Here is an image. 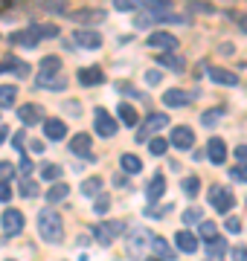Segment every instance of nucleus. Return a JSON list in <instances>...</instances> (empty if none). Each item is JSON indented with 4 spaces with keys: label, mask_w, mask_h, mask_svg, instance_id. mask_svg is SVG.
<instances>
[{
    "label": "nucleus",
    "mask_w": 247,
    "mask_h": 261,
    "mask_svg": "<svg viewBox=\"0 0 247 261\" xmlns=\"http://www.w3.org/2000/svg\"><path fill=\"white\" fill-rule=\"evenodd\" d=\"M38 232L44 241L50 244H58L61 241V235H64V221H61V215L56 209H41L38 215Z\"/></svg>",
    "instance_id": "obj_1"
},
{
    "label": "nucleus",
    "mask_w": 247,
    "mask_h": 261,
    "mask_svg": "<svg viewBox=\"0 0 247 261\" xmlns=\"http://www.w3.org/2000/svg\"><path fill=\"white\" fill-rule=\"evenodd\" d=\"M209 203L215 206L221 215H227V212H233V206H236V197L230 195L224 186H212V189H209Z\"/></svg>",
    "instance_id": "obj_2"
},
{
    "label": "nucleus",
    "mask_w": 247,
    "mask_h": 261,
    "mask_svg": "<svg viewBox=\"0 0 247 261\" xmlns=\"http://www.w3.org/2000/svg\"><path fill=\"white\" fill-rule=\"evenodd\" d=\"M93 122H96V134H99V137H114L116 134V122L105 108H96L93 111Z\"/></svg>",
    "instance_id": "obj_3"
},
{
    "label": "nucleus",
    "mask_w": 247,
    "mask_h": 261,
    "mask_svg": "<svg viewBox=\"0 0 247 261\" xmlns=\"http://www.w3.org/2000/svg\"><path fill=\"white\" fill-rule=\"evenodd\" d=\"M122 229H125L122 221H116V224H96V226H93V238H96L99 244H105V247H108V244L114 241L116 235L122 232Z\"/></svg>",
    "instance_id": "obj_4"
},
{
    "label": "nucleus",
    "mask_w": 247,
    "mask_h": 261,
    "mask_svg": "<svg viewBox=\"0 0 247 261\" xmlns=\"http://www.w3.org/2000/svg\"><path fill=\"white\" fill-rule=\"evenodd\" d=\"M169 125V116L166 113H152L149 119H145V125L140 130H137V140H149V134H157L160 128H166Z\"/></svg>",
    "instance_id": "obj_5"
},
{
    "label": "nucleus",
    "mask_w": 247,
    "mask_h": 261,
    "mask_svg": "<svg viewBox=\"0 0 247 261\" xmlns=\"http://www.w3.org/2000/svg\"><path fill=\"white\" fill-rule=\"evenodd\" d=\"M149 47L175 53V49H178V35H171V32H152V35H149Z\"/></svg>",
    "instance_id": "obj_6"
},
{
    "label": "nucleus",
    "mask_w": 247,
    "mask_h": 261,
    "mask_svg": "<svg viewBox=\"0 0 247 261\" xmlns=\"http://www.w3.org/2000/svg\"><path fill=\"white\" fill-rule=\"evenodd\" d=\"M41 38H44V27H29L23 32H15L12 35V44H20V47H35Z\"/></svg>",
    "instance_id": "obj_7"
},
{
    "label": "nucleus",
    "mask_w": 247,
    "mask_h": 261,
    "mask_svg": "<svg viewBox=\"0 0 247 261\" xmlns=\"http://www.w3.org/2000/svg\"><path fill=\"white\" fill-rule=\"evenodd\" d=\"M171 145L181 151H189L192 145H195V134H192V128H186V125H178V128L171 130Z\"/></svg>",
    "instance_id": "obj_8"
},
{
    "label": "nucleus",
    "mask_w": 247,
    "mask_h": 261,
    "mask_svg": "<svg viewBox=\"0 0 247 261\" xmlns=\"http://www.w3.org/2000/svg\"><path fill=\"white\" fill-rule=\"evenodd\" d=\"M20 229H23V215H20L18 209H6V212H3V232H6V238L18 235Z\"/></svg>",
    "instance_id": "obj_9"
},
{
    "label": "nucleus",
    "mask_w": 247,
    "mask_h": 261,
    "mask_svg": "<svg viewBox=\"0 0 247 261\" xmlns=\"http://www.w3.org/2000/svg\"><path fill=\"white\" fill-rule=\"evenodd\" d=\"M90 148H93V142H90V137H87V134H76V137L70 140V151H73L76 157H87V160H93Z\"/></svg>",
    "instance_id": "obj_10"
},
{
    "label": "nucleus",
    "mask_w": 247,
    "mask_h": 261,
    "mask_svg": "<svg viewBox=\"0 0 247 261\" xmlns=\"http://www.w3.org/2000/svg\"><path fill=\"white\" fill-rule=\"evenodd\" d=\"M207 157L215 163V166H221L224 160H227V145H224V140H218V137H212V140L207 142Z\"/></svg>",
    "instance_id": "obj_11"
},
{
    "label": "nucleus",
    "mask_w": 247,
    "mask_h": 261,
    "mask_svg": "<svg viewBox=\"0 0 247 261\" xmlns=\"http://www.w3.org/2000/svg\"><path fill=\"white\" fill-rule=\"evenodd\" d=\"M152 238H154V235H149L145 229H134L131 238H128V250H131L134 255H140V252L145 250V244L152 247Z\"/></svg>",
    "instance_id": "obj_12"
},
{
    "label": "nucleus",
    "mask_w": 247,
    "mask_h": 261,
    "mask_svg": "<svg viewBox=\"0 0 247 261\" xmlns=\"http://www.w3.org/2000/svg\"><path fill=\"white\" fill-rule=\"evenodd\" d=\"M207 73L215 84H227V87H236L238 84L236 73H230V70H224V67H207Z\"/></svg>",
    "instance_id": "obj_13"
},
{
    "label": "nucleus",
    "mask_w": 247,
    "mask_h": 261,
    "mask_svg": "<svg viewBox=\"0 0 247 261\" xmlns=\"http://www.w3.org/2000/svg\"><path fill=\"white\" fill-rule=\"evenodd\" d=\"M70 18L76 20V23H102L108 15H105L102 9H79V12H73Z\"/></svg>",
    "instance_id": "obj_14"
},
{
    "label": "nucleus",
    "mask_w": 247,
    "mask_h": 261,
    "mask_svg": "<svg viewBox=\"0 0 247 261\" xmlns=\"http://www.w3.org/2000/svg\"><path fill=\"white\" fill-rule=\"evenodd\" d=\"M41 116H44V111H41L38 105H23V108H18V119L23 125H35V122H41Z\"/></svg>",
    "instance_id": "obj_15"
},
{
    "label": "nucleus",
    "mask_w": 247,
    "mask_h": 261,
    "mask_svg": "<svg viewBox=\"0 0 247 261\" xmlns=\"http://www.w3.org/2000/svg\"><path fill=\"white\" fill-rule=\"evenodd\" d=\"M79 82L85 87H96V84H102V70L99 67H82L79 70Z\"/></svg>",
    "instance_id": "obj_16"
},
{
    "label": "nucleus",
    "mask_w": 247,
    "mask_h": 261,
    "mask_svg": "<svg viewBox=\"0 0 247 261\" xmlns=\"http://www.w3.org/2000/svg\"><path fill=\"white\" fill-rule=\"evenodd\" d=\"M175 244H178V250H181V252H195V250H198V238H195L192 232H186V229H183V232L178 229Z\"/></svg>",
    "instance_id": "obj_17"
},
{
    "label": "nucleus",
    "mask_w": 247,
    "mask_h": 261,
    "mask_svg": "<svg viewBox=\"0 0 247 261\" xmlns=\"http://www.w3.org/2000/svg\"><path fill=\"white\" fill-rule=\"evenodd\" d=\"M61 70V58L58 56H47L41 61V70H38V79H53V75Z\"/></svg>",
    "instance_id": "obj_18"
},
{
    "label": "nucleus",
    "mask_w": 247,
    "mask_h": 261,
    "mask_svg": "<svg viewBox=\"0 0 247 261\" xmlns=\"http://www.w3.org/2000/svg\"><path fill=\"white\" fill-rule=\"evenodd\" d=\"M76 44H82V47H102V38H99V32H90V29H79L76 32Z\"/></svg>",
    "instance_id": "obj_19"
},
{
    "label": "nucleus",
    "mask_w": 247,
    "mask_h": 261,
    "mask_svg": "<svg viewBox=\"0 0 247 261\" xmlns=\"http://www.w3.org/2000/svg\"><path fill=\"white\" fill-rule=\"evenodd\" d=\"M44 134H47L50 140H64L67 125L61 119H47V122H44Z\"/></svg>",
    "instance_id": "obj_20"
},
{
    "label": "nucleus",
    "mask_w": 247,
    "mask_h": 261,
    "mask_svg": "<svg viewBox=\"0 0 247 261\" xmlns=\"http://www.w3.org/2000/svg\"><path fill=\"white\" fill-rule=\"evenodd\" d=\"M163 102L169 105V108H183V105H189V93L186 90H166Z\"/></svg>",
    "instance_id": "obj_21"
},
{
    "label": "nucleus",
    "mask_w": 247,
    "mask_h": 261,
    "mask_svg": "<svg viewBox=\"0 0 247 261\" xmlns=\"http://www.w3.org/2000/svg\"><path fill=\"white\" fill-rule=\"evenodd\" d=\"M18 102V87L15 84H0V108H12Z\"/></svg>",
    "instance_id": "obj_22"
},
{
    "label": "nucleus",
    "mask_w": 247,
    "mask_h": 261,
    "mask_svg": "<svg viewBox=\"0 0 247 261\" xmlns=\"http://www.w3.org/2000/svg\"><path fill=\"white\" fill-rule=\"evenodd\" d=\"M119 166H122L125 174H140V171H143V160H140V157H134V154H122Z\"/></svg>",
    "instance_id": "obj_23"
},
{
    "label": "nucleus",
    "mask_w": 247,
    "mask_h": 261,
    "mask_svg": "<svg viewBox=\"0 0 247 261\" xmlns=\"http://www.w3.org/2000/svg\"><path fill=\"white\" fill-rule=\"evenodd\" d=\"M116 113H119V119H122L125 125H131V128L137 125V122H140V113L134 111V108H131L128 102H119V108H116Z\"/></svg>",
    "instance_id": "obj_24"
},
{
    "label": "nucleus",
    "mask_w": 247,
    "mask_h": 261,
    "mask_svg": "<svg viewBox=\"0 0 247 261\" xmlns=\"http://www.w3.org/2000/svg\"><path fill=\"white\" fill-rule=\"evenodd\" d=\"M152 250H154V255H160V258H166V261L175 258V250H171L169 244L163 241L160 235H154V238H152Z\"/></svg>",
    "instance_id": "obj_25"
},
{
    "label": "nucleus",
    "mask_w": 247,
    "mask_h": 261,
    "mask_svg": "<svg viewBox=\"0 0 247 261\" xmlns=\"http://www.w3.org/2000/svg\"><path fill=\"white\" fill-rule=\"evenodd\" d=\"M163 192H166V177L163 174H157V177H152V183H149V200H160Z\"/></svg>",
    "instance_id": "obj_26"
},
{
    "label": "nucleus",
    "mask_w": 247,
    "mask_h": 261,
    "mask_svg": "<svg viewBox=\"0 0 247 261\" xmlns=\"http://www.w3.org/2000/svg\"><path fill=\"white\" fill-rule=\"evenodd\" d=\"M143 6L152 12V18H157V15H166L171 9V0H143Z\"/></svg>",
    "instance_id": "obj_27"
},
{
    "label": "nucleus",
    "mask_w": 247,
    "mask_h": 261,
    "mask_svg": "<svg viewBox=\"0 0 247 261\" xmlns=\"http://www.w3.org/2000/svg\"><path fill=\"white\" fill-rule=\"evenodd\" d=\"M67 195H70L67 183H56V186H50V192L44 197H47V203H58V200H64Z\"/></svg>",
    "instance_id": "obj_28"
},
{
    "label": "nucleus",
    "mask_w": 247,
    "mask_h": 261,
    "mask_svg": "<svg viewBox=\"0 0 247 261\" xmlns=\"http://www.w3.org/2000/svg\"><path fill=\"white\" fill-rule=\"evenodd\" d=\"M82 192H85V197H96V195H102V180L99 177H90L82 183Z\"/></svg>",
    "instance_id": "obj_29"
},
{
    "label": "nucleus",
    "mask_w": 247,
    "mask_h": 261,
    "mask_svg": "<svg viewBox=\"0 0 247 261\" xmlns=\"http://www.w3.org/2000/svg\"><path fill=\"white\" fill-rule=\"evenodd\" d=\"M207 250H209V255H224V252H227V241L215 235V238H209L207 241Z\"/></svg>",
    "instance_id": "obj_30"
},
{
    "label": "nucleus",
    "mask_w": 247,
    "mask_h": 261,
    "mask_svg": "<svg viewBox=\"0 0 247 261\" xmlns=\"http://www.w3.org/2000/svg\"><path fill=\"white\" fill-rule=\"evenodd\" d=\"M20 195H23V197H35V195H38V192H41V189H38V183H35V180H29V177H23V180H20Z\"/></svg>",
    "instance_id": "obj_31"
},
{
    "label": "nucleus",
    "mask_w": 247,
    "mask_h": 261,
    "mask_svg": "<svg viewBox=\"0 0 247 261\" xmlns=\"http://www.w3.org/2000/svg\"><path fill=\"white\" fill-rule=\"evenodd\" d=\"M221 116H224V111H221V108H215V111H204V113H201V125L212 128V125L221 119Z\"/></svg>",
    "instance_id": "obj_32"
},
{
    "label": "nucleus",
    "mask_w": 247,
    "mask_h": 261,
    "mask_svg": "<svg viewBox=\"0 0 247 261\" xmlns=\"http://www.w3.org/2000/svg\"><path fill=\"white\" fill-rule=\"evenodd\" d=\"M157 61H160V64H166V67H171V70H178V73H181L183 70V58L181 56H157Z\"/></svg>",
    "instance_id": "obj_33"
},
{
    "label": "nucleus",
    "mask_w": 247,
    "mask_h": 261,
    "mask_svg": "<svg viewBox=\"0 0 247 261\" xmlns=\"http://www.w3.org/2000/svg\"><path fill=\"white\" fill-rule=\"evenodd\" d=\"M41 177H44V180H58V177H61V166H56V163L41 166Z\"/></svg>",
    "instance_id": "obj_34"
},
{
    "label": "nucleus",
    "mask_w": 247,
    "mask_h": 261,
    "mask_svg": "<svg viewBox=\"0 0 247 261\" xmlns=\"http://www.w3.org/2000/svg\"><path fill=\"white\" fill-rule=\"evenodd\" d=\"M166 148H169V142L160 140V137H154V140L149 142V151H152L154 157H163V154H166Z\"/></svg>",
    "instance_id": "obj_35"
},
{
    "label": "nucleus",
    "mask_w": 247,
    "mask_h": 261,
    "mask_svg": "<svg viewBox=\"0 0 247 261\" xmlns=\"http://www.w3.org/2000/svg\"><path fill=\"white\" fill-rule=\"evenodd\" d=\"M230 177L238 180V183H247V163H238V166L230 168Z\"/></svg>",
    "instance_id": "obj_36"
},
{
    "label": "nucleus",
    "mask_w": 247,
    "mask_h": 261,
    "mask_svg": "<svg viewBox=\"0 0 247 261\" xmlns=\"http://www.w3.org/2000/svg\"><path fill=\"white\" fill-rule=\"evenodd\" d=\"M108 209H111V195H99V197H96V203H93V212L96 215H105Z\"/></svg>",
    "instance_id": "obj_37"
},
{
    "label": "nucleus",
    "mask_w": 247,
    "mask_h": 261,
    "mask_svg": "<svg viewBox=\"0 0 247 261\" xmlns=\"http://www.w3.org/2000/svg\"><path fill=\"white\" fill-rule=\"evenodd\" d=\"M143 0H114V9L116 12H131V9H137Z\"/></svg>",
    "instance_id": "obj_38"
},
{
    "label": "nucleus",
    "mask_w": 247,
    "mask_h": 261,
    "mask_svg": "<svg viewBox=\"0 0 247 261\" xmlns=\"http://www.w3.org/2000/svg\"><path fill=\"white\" fill-rule=\"evenodd\" d=\"M183 221H186V224H201V221H204V212L192 206V209H186V212H183Z\"/></svg>",
    "instance_id": "obj_39"
},
{
    "label": "nucleus",
    "mask_w": 247,
    "mask_h": 261,
    "mask_svg": "<svg viewBox=\"0 0 247 261\" xmlns=\"http://www.w3.org/2000/svg\"><path fill=\"white\" fill-rule=\"evenodd\" d=\"M38 87H47V90H61V87H64V82H58L56 75H53V79H38Z\"/></svg>",
    "instance_id": "obj_40"
},
{
    "label": "nucleus",
    "mask_w": 247,
    "mask_h": 261,
    "mask_svg": "<svg viewBox=\"0 0 247 261\" xmlns=\"http://www.w3.org/2000/svg\"><path fill=\"white\" fill-rule=\"evenodd\" d=\"M183 192H186L189 197L198 195V177H186V180H183Z\"/></svg>",
    "instance_id": "obj_41"
},
{
    "label": "nucleus",
    "mask_w": 247,
    "mask_h": 261,
    "mask_svg": "<svg viewBox=\"0 0 247 261\" xmlns=\"http://www.w3.org/2000/svg\"><path fill=\"white\" fill-rule=\"evenodd\" d=\"M12 177H15V168H12V163L0 160V180H12Z\"/></svg>",
    "instance_id": "obj_42"
},
{
    "label": "nucleus",
    "mask_w": 247,
    "mask_h": 261,
    "mask_svg": "<svg viewBox=\"0 0 247 261\" xmlns=\"http://www.w3.org/2000/svg\"><path fill=\"white\" fill-rule=\"evenodd\" d=\"M201 238H204V241L215 238V226L209 224V221H201Z\"/></svg>",
    "instance_id": "obj_43"
},
{
    "label": "nucleus",
    "mask_w": 247,
    "mask_h": 261,
    "mask_svg": "<svg viewBox=\"0 0 247 261\" xmlns=\"http://www.w3.org/2000/svg\"><path fill=\"white\" fill-rule=\"evenodd\" d=\"M9 197H12L9 180H0V203H9Z\"/></svg>",
    "instance_id": "obj_44"
},
{
    "label": "nucleus",
    "mask_w": 247,
    "mask_h": 261,
    "mask_svg": "<svg viewBox=\"0 0 247 261\" xmlns=\"http://www.w3.org/2000/svg\"><path fill=\"white\" fill-rule=\"evenodd\" d=\"M20 174H23V177L32 174V163H29V157L23 154V148H20Z\"/></svg>",
    "instance_id": "obj_45"
},
{
    "label": "nucleus",
    "mask_w": 247,
    "mask_h": 261,
    "mask_svg": "<svg viewBox=\"0 0 247 261\" xmlns=\"http://www.w3.org/2000/svg\"><path fill=\"white\" fill-rule=\"evenodd\" d=\"M160 82H163L160 70H149V73H145V84H152V87H154V84H160Z\"/></svg>",
    "instance_id": "obj_46"
},
{
    "label": "nucleus",
    "mask_w": 247,
    "mask_h": 261,
    "mask_svg": "<svg viewBox=\"0 0 247 261\" xmlns=\"http://www.w3.org/2000/svg\"><path fill=\"white\" fill-rule=\"evenodd\" d=\"M233 261H247V247H233Z\"/></svg>",
    "instance_id": "obj_47"
},
{
    "label": "nucleus",
    "mask_w": 247,
    "mask_h": 261,
    "mask_svg": "<svg viewBox=\"0 0 247 261\" xmlns=\"http://www.w3.org/2000/svg\"><path fill=\"white\" fill-rule=\"evenodd\" d=\"M227 232L238 235V232H241V221H236V218H230V221H227Z\"/></svg>",
    "instance_id": "obj_48"
},
{
    "label": "nucleus",
    "mask_w": 247,
    "mask_h": 261,
    "mask_svg": "<svg viewBox=\"0 0 247 261\" xmlns=\"http://www.w3.org/2000/svg\"><path fill=\"white\" fill-rule=\"evenodd\" d=\"M236 160L238 163H247V145H238L236 148Z\"/></svg>",
    "instance_id": "obj_49"
},
{
    "label": "nucleus",
    "mask_w": 247,
    "mask_h": 261,
    "mask_svg": "<svg viewBox=\"0 0 247 261\" xmlns=\"http://www.w3.org/2000/svg\"><path fill=\"white\" fill-rule=\"evenodd\" d=\"M23 140H27V137H23V134H15V137H12V145H15V148L20 151V145H23Z\"/></svg>",
    "instance_id": "obj_50"
},
{
    "label": "nucleus",
    "mask_w": 247,
    "mask_h": 261,
    "mask_svg": "<svg viewBox=\"0 0 247 261\" xmlns=\"http://www.w3.org/2000/svg\"><path fill=\"white\" fill-rule=\"evenodd\" d=\"M29 148L35 151V154H41V151H44V142H41V140H32V142H29Z\"/></svg>",
    "instance_id": "obj_51"
},
{
    "label": "nucleus",
    "mask_w": 247,
    "mask_h": 261,
    "mask_svg": "<svg viewBox=\"0 0 247 261\" xmlns=\"http://www.w3.org/2000/svg\"><path fill=\"white\" fill-rule=\"evenodd\" d=\"M6 140V125H0V142Z\"/></svg>",
    "instance_id": "obj_52"
},
{
    "label": "nucleus",
    "mask_w": 247,
    "mask_h": 261,
    "mask_svg": "<svg viewBox=\"0 0 247 261\" xmlns=\"http://www.w3.org/2000/svg\"><path fill=\"white\" fill-rule=\"evenodd\" d=\"M238 23H241V29H244V32H247V18H241V20H238Z\"/></svg>",
    "instance_id": "obj_53"
},
{
    "label": "nucleus",
    "mask_w": 247,
    "mask_h": 261,
    "mask_svg": "<svg viewBox=\"0 0 247 261\" xmlns=\"http://www.w3.org/2000/svg\"><path fill=\"white\" fill-rule=\"evenodd\" d=\"M145 261H166V258H160V255H154V258H145Z\"/></svg>",
    "instance_id": "obj_54"
},
{
    "label": "nucleus",
    "mask_w": 247,
    "mask_h": 261,
    "mask_svg": "<svg viewBox=\"0 0 247 261\" xmlns=\"http://www.w3.org/2000/svg\"><path fill=\"white\" fill-rule=\"evenodd\" d=\"M207 261H221V258H218V255H209V258H207Z\"/></svg>",
    "instance_id": "obj_55"
},
{
    "label": "nucleus",
    "mask_w": 247,
    "mask_h": 261,
    "mask_svg": "<svg viewBox=\"0 0 247 261\" xmlns=\"http://www.w3.org/2000/svg\"><path fill=\"white\" fill-rule=\"evenodd\" d=\"M6 261H15V258H6Z\"/></svg>",
    "instance_id": "obj_56"
}]
</instances>
